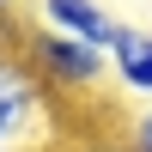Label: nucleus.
<instances>
[{"label": "nucleus", "mask_w": 152, "mask_h": 152, "mask_svg": "<svg viewBox=\"0 0 152 152\" xmlns=\"http://www.w3.org/2000/svg\"><path fill=\"white\" fill-rule=\"evenodd\" d=\"M31 67L49 91H91L110 73V49H91V43L61 37V31H37L31 37Z\"/></svg>", "instance_id": "1"}, {"label": "nucleus", "mask_w": 152, "mask_h": 152, "mask_svg": "<svg viewBox=\"0 0 152 152\" xmlns=\"http://www.w3.org/2000/svg\"><path fill=\"white\" fill-rule=\"evenodd\" d=\"M49 122V85L37 79V67L0 55V146H24L37 140Z\"/></svg>", "instance_id": "2"}, {"label": "nucleus", "mask_w": 152, "mask_h": 152, "mask_svg": "<svg viewBox=\"0 0 152 152\" xmlns=\"http://www.w3.org/2000/svg\"><path fill=\"white\" fill-rule=\"evenodd\" d=\"M116 12H104V0H43V31H61V37H79L91 49H110L116 37Z\"/></svg>", "instance_id": "3"}, {"label": "nucleus", "mask_w": 152, "mask_h": 152, "mask_svg": "<svg viewBox=\"0 0 152 152\" xmlns=\"http://www.w3.org/2000/svg\"><path fill=\"white\" fill-rule=\"evenodd\" d=\"M110 73L128 91H152V37L134 31V24H116V37H110Z\"/></svg>", "instance_id": "4"}, {"label": "nucleus", "mask_w": 152, "mask_h": 152, "mask_svg": "<svg viewBox=\"0 0 152 152\" xmlns=\"http://www.w3.org/2000/svg\"><path fill=\"white\" fill-rule=\"evenodd\" d=\"M128 152H152V110H140L128 122Z\"/></svg>", "instance_id": "5"}, {"label": "nucleus", "mask_w": 152, "mask_h": 152, "mask_svg": "<svg viewBox=\"0 0 152 152\" xmlns=\"http://www.w3.org/2000/svg\"><path fill=\"white\" fill-rule=\"evenodd\" d=\"M73 152H128V146H110V140H79Z\"/></svg>", "instance_id": "6"}, {"label": "nucleus", "mask_w": 152, "mask_h": 152, "mask_svg": "<svg viewBox=\"0 0 152 152\" xmlns=\"http://www.w3.org/2000/svg\"><path fill=\"white\" fill-rule=\"evenodd\" d=\"M6 6H12V0H0V12H6Z\"/></svg>", "instance_id": "7"}, {"label": "nucleus", "mask_w": 152, "mask_h": 152, "mask_svg": "<svg viewBox=\"0 0 152 152\" xmlns=\"http://www.w3.org/2000/svg\"><path fill=\"white\" fill-rule=\"evenodd\" d=\"M0 152H18V146H0Z\"/></svg>", "instance_id": "8"}]
</instances>
